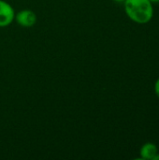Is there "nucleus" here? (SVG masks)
I'll return each instance as SVG.
<instances>
[{"label":"nucleus","mask_w":159,"mask_h":160,"mask_svg":"<svg viewBox=\"0 0 159 160\" xmlns=\"http://www.w3.org/2000/svg\"><path fill=\"white\" fill-rule=\"evenodd\" d=\"M125 11L130 20L142 24L149 22L154 15L150 0H125Z\"/></svg>","instance_id":"f257e3e1"},{"label":"nucleus","mask_w":159,"mask_h":160,"mask_svg":"<svg viewBox=\"0 0 159 160\" xmlns=\"http://www.w3.org/2000/svg\"><path fill=\"white\" fill-rule=\"evenodd\" d=\"M14 20L20 26L24 28H30L36 24L37 18L33 10L26 8V9H22L17 13H15Z\"/></svg>","instance_id":"f03ea898"},{"label":"nucleus","mask_w":159,"mask_h":160,"mask_svg":"<svg viewBox=\"0 0 159 160\" xmlns=\"http://www.w3.org/2000/svg\"><path fill=\"white\" fill-rule=\"evenodd\" d=\"M15 18V11L12 6L5 1L0 0V27H7L11 24Z\"/></svg>","instance_id":"7ed1b4c3"},{"label":"nucleus","mask_w":159,"mask_h":160,"mask_svg":"<svg viewBox=\"0 0 159 160\" xmlns=\"http://www.w3.org/2000/svg\"><path fill=\"white\" fill-rule=\"evenodd\" d=\"M157 154V147L155 143L147 142L141 149V157L142 159H152Z\"/></svg>","instance_id":"20e7f679"},{"label":"nucleus","mask_w":159,"mask_h":160,"mask_svg":"<svg viewBox=\"0 0 159 160\" xmlns=\"http://www.w3.org/2000/svg\"><path fill=\"white\" fill-rule=\"evenodd\" d=\"M155 91H156V94H157V98H159V78L157 79V81L156 82V84H155Z\"/></svg>","instance_id":"39448f33"},{"label":"nucleus","mask_w":159,"mask_h":160,"mask_svg":"<svg viewBox=\"0 0 159 160\" xmlns=\"http://www.w3.org/2000/svg\"><path fill=\"white\" fill-rule=\"evenodd\" d=\"M158 159H159V155H157H157L155 156V158H153V160H158Z\"/></svg>","instance_id":"423d86ee"},{"label":"nucleus","mask_w":159,"mask_h":160,"mask_svg":"<svg viewBox=\"0 0 159 160\" xmlns=\"http://www.w3.org/2000/svg\"><path fill=\"white\" fill-rule=\"evenodd\" d=\"M152 3H158L159 2V0H150Z\"/></svg>","instance_id":"0eeeda50"},{"label":"nucleus","mask_w":159,"mask_h":160,"mask_svg":"<svg viewBox=\"0 0 159 160\" xmlns=\"http://www.w3.org/2000/svg\"><path fill=\"white\" fill-rule=\"evenodd\" d=\"M115 2H118V3H121V2H125V0H113Z\"/></svg>","instance_id":"6e6552de"}]
</instances>
